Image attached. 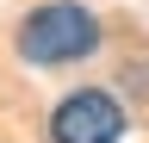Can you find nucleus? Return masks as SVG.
Here are the masks:
<instances>
[{"instance_id":"nucleus-1","label":"nucleus","mask_w":149,"mask_h":143,"mask_svg":"<svg viewBox=\"0 0 149 143\" xmlns=\"http://www.w3.org/2000/svg\"><path fill=\"white\" fill-rule=\"evenodd\" d=\"M100 38H106V25L93 19L81 0H44V6H31L19 19L13 50L31 68H62V62H87L100 50Z\"/></svg>"},{"instance_id":"nucleus-2","label":"nucleus","mask_w":149,"mask_h":143,"mask_svg":"<svg viewBox=\"0 0 149 143\" xmlns=\"http://www.w3.org/2000/svg\"><path fill=\"white\" fill-rule=\"evenodd\" d=\"M50 143H124V106L106 87H74L50 106Z\"/></svg>"}]
</instances>
